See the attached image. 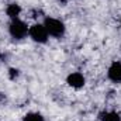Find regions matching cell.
Returning a JSON list of instances; mask_svg holds the SVG:
<instances>
[{
    "label": "cell",
    "mask_w": 121,
    "mask_h": 121,
    "mask_svg": "<svg viewBox=\"0 0 121 121\" xmlns=\"http://www.w3.org/2000/svg\"><path fill=\"white\" fill-rule=\"evenodd\" d=\"M18 76V70L17 69H10V79H14Z\"/></svg>",
    "instance_id": "9"
},
{
    "label": "cell",
    "mask_w": 121,
    "mask_h": 121,
    "mask_svg": "<svg viewBox=\"0 0 121 121\" xmlns=\"http://www.w3.org/2000/svg\"><path fill=\"white\" fill-rule=\"evenodd\" d=\"M66 83L70 87H73V89H82L85 86V83H86V79H85L83 73H80V72H72V73L68 75Z\"/></svg>",
    "instance_id": "4"
},
{
    "label": "cell",
    "mask_w": 121,
    "mask_h": 121,
    "mask_svg": "<svg viewBox=\"0 0 121 121\" xmlns=\"http://www.w3.org/2000/svg\"><path fill=\"white\" fill-rule=\"evenodd\" d=\"M28 37L34 42H38V44H47L48 38H49L44 24H41V23H35L31 26L30 31H28Z\"/></svg>",
    "instance_id": "3"
},
{
    "label": "cell",
    "mask_w": 121,
    "mask_h": 121,
    "mask_svg": "<svg viewBox=\"0 0 121 121\" xmlns=\"http://www.w3.org/2000/svg\"><path fill=\"white\" fill-rule=\"evenodd\" d=\"M99 120L100 121H121V116L117 111H101L99 114Z\"/></svg>",
    "instance_id": "7"
},
{
    "label": "cell",
    "mask_w": 121,
    "mask_h": 121,
    "mask_svg": "<svg viewBox=\"0 0 121 121\" xmlns=\"http://www.w3.org/2000/svg\"><path fill=\"white\" fill-rule=\"evenodd\" d=\"M107 78L113 83H121V62L114 60L107 69Z\"/></svg>",
    "instance_id": "5"
},
{
    "label": "cell",
    "mask_w": 121,
    "mask_h": 121,
    "mask_svg": "<svg viewBox=\"0 0 121 121\" xmlns=\"http://www.w3.org/2000/svg\"><path fill=\"white\" fill-rule=\"evenodd\" d=\"M44 27L48 32L49 37H54V38H58L60 39L65 32H66V27H65V23L59 20V18H55V17H45L44 18Z\"/></svg>",
    "instance_id": "1"
},
{
    "label": "cell",
    "mask_w": 121,
    "mask_h": 121,
    "mask_svg": "<svg viewBox=\"0 0 121 121\" xmlns=\"http://www.w3.org/2000/svg\"><path fill=\"white\" fill-rule=\"evenodd\" d=\"M28 31H30V27L27 26V23L20 20V18H14L9 24V34H10V37L17 39V41L24 39L28 35Z\"/></svg>",
    "instance_id": "2"
},
{
    "label": "cell",
    "mask_w": 121,
    "mask_h": 121,
    "mask_svg": "<svg viewBox=\"0 0 121 121\" xmlns=\"http://www.w3.org/2000/svg\"><path fill=\"white\" fill-rule=\"evenodd\" d=\"M23 121H45L44 116L41 113H37V111H30L27 113L24 117H23Z\"/></svg>",
    "instance_id": "8"
},
{
    "label": "cell",
    "mask_w": 121,
    "mask_h": 121,
    "mask_svg": "<svg viewBox=\"0 0 121 121\" xmlns=\"http://www.w3.org/2000/svg\"><path fill=\"white\" fill-rule=\"evenodd\" d=\"M59 1H62V3H65V1H66V0H59Z\"/></svg>",
    "instance_id": "10"
},
{
    "label": "cell",
    "mask_w": 121,
    "mask_h": 121,
    "mask_svg": "<svg viewBox=\"0 0 121 121\" xmlns=\"http://www.w3.org/2000/svg\"><path fill=\"white\" fill-rule=\"evenodd\" d=\"M6 14L10 17V20L18 18L20 14H21V6H20L18 3H10V4L6 7Z\"/></svg>",
    "instance_id": "6"
},
{
    "label": "cell",
    "mask_w": 121,
    "mask_h": 121,
    "mask_svg": "<svg viewBox=\"0 0 121 121\" xmlns=\"http://www.w3.org/2000/svg\"><path fill=\"white\" fill-rule=\"evenodd\" d=\"M120 24H121V20H120Z\"/></svg>",
    "instance_id": "11"
}]
</instances>
